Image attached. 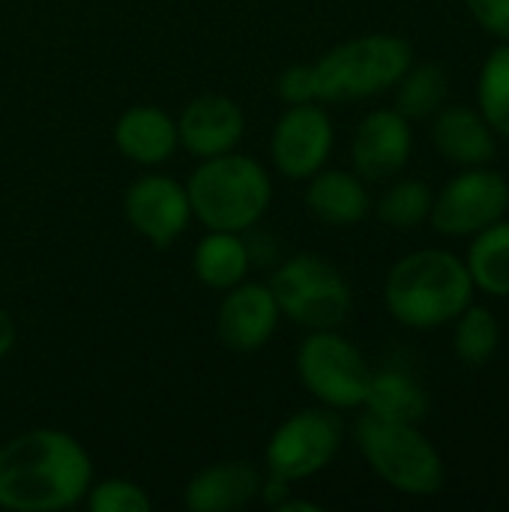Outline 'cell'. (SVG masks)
<instances>
[{"mask_svg": "<svg viewBox=\"0 0 509 512\" xmlns=\"http://www.w3.org/2000/svg\"><path fill=\"white\" fill-rule=\"evenodd\" d=\"M93 480L90 453L63 429H27L0 444V510H72Z\"/></svg>", "mask_w": 509, "mask_h": 512, "instance_id": "1", "label": "cell"}, {"mask_svg": "<svg viewBox=\"0 0 509 512\" xmlns=\"http://www.w3.org/2000/svg\"><path fill=\"white\" fill-rule=\"evenodd\" d=\"M465 261L447 249H420L399 258L384 279V306L408 330H438L474 303Z\"/></svg>", "mask_w": 509, "mask_h": 512, "instance_id": "2", "label": "cell"}, {"mask_svg": "<svg viewBox=\"0 0 509 512\" xmlns=\"http://www.w3.org/2000/svg\"><path fill=\"white\" fill-rule=\"evenodd\" d=\"M192 219L204 231H237L255 228L273 204L270 171L240 150L198 159L186 180Z\"/></svg>", "mask_w": 509, "mask_h": 512, "instance_id": "3", "label": "cell"}, {"mask_svg": "<svg viewBox=\"0 0 509 512\" xmlns=\"http://www.w3.org/2000/svg\"><path fill=\"white\" fill-rule=\"evenodd\" d=\"M411 63V42L393 33H366L339 42L312 63L318 78V102H360L387 93Z\"/></svg>", "mask_w": 509, "mask_h": 512, "instance_id": "4", "label": "cell"}, {"mask_svg": "<svg viewBox=\"0 0 509 512\" xmlns=\"http://www.w3.org/2000/svg\"><path fill=\"white\" fill-rule=\"evenodd\" d=\"M354 441L369 468L390 489L411 498H432L444 489V459L417 423H393L363 414L354 426Z\"/></svg>", "mask_w": 509, "mask_h": 512, "instance_id": "5", "label": "cell"}, {"mask_svg": "<svg viewBox=\"0 0 509 512\" xmlns=\"http://www.w3.org/2000/svg\"><path fill=\"white\" fill-rule=\"evenodd\" d=\"M267 285L276 294L282 318L294 321L303 330H339L354 309L348 279L339 273L336 264L312 252H297L285 258L273 270Z\"/></svg>", "mask_w": 509, "mask_h": 512, "instance_id": "6", "label": "cell"}, {"mask_svg": "<svg viewBox=\"0 0 509 512\" xmlns=\"http://www.w3.org/2000/svg\"><path fill=\"white\" fill-rule=\"evenodd\" d=\"M297 378L306 393L333 411L363 408L372 366L363 351L339 330H309L297 348Z\"/></svg>", "mask_w": 509, "mask_h": 512, "instance_id": "7", "label": "cell"}, {"mask_svg": "<svg viewBox=\"0 0 509 512\" xmlns=\"http://www.w3.org/2000/svg\"><path fill=\"white\" fill-rule=\"evenodd\" d=\"M345 426L333 408H303L285 417L267 447H264V474L285 483H303L327 471L342 450Z\"/></svg>", "mask_w": 509, "mask_h": 512, "instance_id": "8", "label": "cell"}, {"mask_svg": "<svg viewBox=\"0 0 509 512\" xmlns=\"http://www.w3.org/2000/svg\"><path fill=\"white\" fill-rule=\"evenodd\" d=\"M509 207L507 177L495 168L474 165L444 183L432 198L429 222L444 237H474L504 219Z\"/></svg>", "mask_w": 509, "mask_h": 512, "instance_id": "9", "label": "cell"}, {"mask_svg": "<svg viewBox=\"0 0 509 512\" xmlns=\"http://www.w3.org/2000/svg\"><path fill=\"white\" fill-rule=\"evenodd\" d=\"M123 216L129 228L147 243H153L156 249L177 243L192 225V204H189L186 183L162 171L141 174L138 180L129 183L123 195Z\"/></svg>", "mask_w": 509, "mask_h": 512, "instance_id": "10", "label": "cell"}, {"mask_svg": "<svg viewBox=\"0 0 509 512\" xmlns=\"http://www.w3.org/2000/svg\"><path fill=\"white\" fill-rule=\"evenodd\" d=\"M336 129L318 102L288 105L270 132V162L288 180H309L333 153Z\"/></svg>", "mask_w": 509, "mask_h": 512, "instance_id": "11", "label": "cell"}, {"mask_svg": "<svg viewBox=\"0 0 509 512\" xmlns=\"http://www.w3.org/2000/svg\"><path fill=\"white\" fill-rule=\"evenodd\" d=\"M282 309L267 282L243 279L222 291L216 309V336L231 354H258L279 330Z\"/></svg>", "mask_w": 509, "mask_h": 512, "instance_id": "12", "label": "cell"}, {"mask_svg": "<svg viewBox=\"0 0 509 512\" xmlns=\"http://www.w3.org/2000/svg\"><path fill=\"white\" fill-rule=\"evenodd\" d=\"M411 150H414L411 120L402 117L396 108H375L354 129L351 165L363 180L387 183L405 171Z\"/></svg>", "mask_w": 509, "mask_h": 512, "instance_id": "13", "label": "cell"}, {"mask_svg": "<svg viewBox=\"0 0 509 512\" xmlns=\"http://www.w3.org/2000/svg\"><path fill=\"white\" fill-rule=\"evenodd\" d=\"M180 150L192 159L222 156L240 147L246 135V114L237 99L225 93H201L177 117Z\"/></svg>", "mask_w": 509, "mask_h": 512, "instance_id": "14", "label": "cell"}, {"mask_svg": "<svg viewBox=\"0 0 509 512\" xmlns=\"http://www.w3.org/2000/svg\"><path fill=\"white\" fill-rule=\"evenodd\" d=\"M264 468L246 459H225L201 468L183 489L189 512H234L261 498Z\"/></svg>", "mask_w": 509, "mask_h": 512, "instance_id": "15", "label": "cell"}, {"mask_svg": "<svg viewBox=\"0 0 509 512\" xmlns=\"http://www.w3.org/2000/svg\"><path fill=\"white\" fill-rule=\"evenodd\" d=\"M111 141L123 159L141 168L165 165L180 150L177 117H171L159 105H132L114 120Z\"/></svg>", "mask_w": 509, "mask_h": 512, "instance_id": "16", "label": "cell"}, {"mask_svg": "<svg viewBox=\"0 0 509 512\" xmlns=\"http://www.w3.org/2000/svg\"><path fill=\"white\" fill-rule=\"evenodd\" d=\"M303 204H306V213L312 219H318L324 225H333V228L357 225L372 210L366 180L357 171H342V168L315 171L306 180Z\"/></svg>", "mask_w": 509, "mask_h": 512, "instance_id": "17", "label": "cell"}, {"mask_svg": "<svg viewBox=\"0 0 509 512\" xmlns=\"http://www.w3.org/2000/svg\"><path fill=\"white\" fill-rule=\"evenodd\" d=\"M432 144L444 159H450L462 168L489 165L495 159V150H498L495 132L486 123V117L480 111H471L462 105L441 108L435 114Z\"/></svg>", "mask_w": 509, "mask_h": 512, "instance_id": "18", "label": "cell"}, {"mask_svg": "<svg viewBox=\"0 0 509 512\" xmlns=\"http://www.w3.org/2000/svg\"><path fill=\"white\" fill-rule=\"evenodd\" d=\"M252 249L237 231H204L192 252V273L210 291H228L249 279Z\"/></svg>", "mask_w": 509, "mask_h": 512, "instance_id": "19", "label": "cell"}, {"mask_svg": "<svg viewBox=\"0 0 509 512\" xmlns=\"http://www.w3.org/2000/svg\"><path fill=\"white\" fill-rule=\"evenodd\" d=\"M363 408H366V414L381 417V420L420 426L423 417L429 414V396L411 375L384 369V372H372Z\"/></svg>", "mask_w": 509, "mask_h": 512, "instance_id": "20", "label": "cell"}, {"mask_svg": "<svg viewBox=\"0 0 509 512\" xmlns=\"http://www.w3.org/2000/svg\"><path fill=\"white\" fill-rule=\"evenodd\" d=\"M465 267L477 291L489 297H509V222L498 219L495 225L474 234Z\"/></svg>", "mask_w": 509, "mask_h": 512, "instance_id": "21", "label": "cell"}, {"mask_svg": "<svg viewBox=\"0 0 509 512\" xmlns=\"http://www.w3.org/2000/svg\"><path fill=\"white\" fill-rule=\"evenodd\" d=\"M396 102L393 108L408 120L435 117L444 108L450 93V72L441 63H411L405 75L396 81Z\"/></svg>", "mask_w": 509, "mask_h": 512, "instance_id": "22", "label": "cell"}, {"mask_svg": "<svg viewBox=\"0 0 509 512\" xmlns=\"http://www.w3.org/2000/svg\"><path fill=\"white\" fill-rule=\"evenodd\" d=\"M453 324H456V330H453L456 357L471 369L486 366L501 345V327H498V318L492 315V309L471 303Z\"/></svg>", "mask_w": 509, "mask_h": 512, "instance_id": "23", "label": "cell"}, {"mask_svg": "<svg viewBox=\"0 0 509 512\" xmlns=\"http://www.w3.org/2000/svg\"><path fill=\"white\" fill-rule=\"evenodd\" d=\"M477 105L495 135L509 138V42L492 48L480 69Z\"/></svg>", "mask_w": 509, "mask_h": 512, "instance_id": "24", "label": "cell"}, {"mask_svg": "<svg viewBox=\"0 0 509 512\" xmlns=\"http://www.w3.org/2000/svg\"><path fill=\"white\" fill-rule=\"evenodd\" d=\"M432 189L423 180H396L378 198V219L390 228H417L432 213Z\"/></svg>", "mask_w": 509, "mask_h": 512, "instance_id": "25", "label": "cell"}, {"mask_svg": "<svg viewBox=\"0 0 509 512\" xmlns=\"http://www.w3.org/2000/svg\"><path fill=\"white\" fill-rule=\"evenodd\" d=\"M84 507L90 512H150L153 510V498L147 495V489L135 480L126 477H105V480H93L84 501Z\"/></svg>", "mask_w": 509, "mask_h": 512, "instance_id": "26", "label": "cell"}, {"mask_svg": "<svg viewBox=\"0 0 509 512\" xmlns=\"http://www.w3.org/2000/svg\"><path fill=\"white\" fill-rule=\"evenodd\" d=\"M276 93L285 105H306L318 102V78L312 63H294L279 72L276 78Z\"/></svg>", "mask_w": 509, "mask_h": 512, "instance_id": "27", "label": "cell"}, {"mask_svg": "<svg viewBox=\"0 0 509 512\" xmlns=\"http://www.w3.org/2000/svg\"><path fill=\"white\" fill-rule=\"evenodd\" d=\"M465 6L486 33L509 42V0H465Z\"/></svg>", "mask_w": 509, "mask_h": 512, "instance_id": "28", "label": "cell"}, {"mask_svg": "<svg viewBox=\"0 0 509 512\" xmlns=\"http://www.w3.org/2000/svg\"><path fill=\"white\" fill-rule=\"evenodd\" d=\"M15 342H18V327H15V318L9 315V309H3V306H0V360L12 354Z\"/></svg>", "mask_w": 509, "mask_h": 512, "instance_id": "29", "label": "cell"}, {"mask_svg": "<svg viewBox=\"0 0 509 512\" xmlns=\"http://www.w3.org/2000/svg\"><path fill=\"white\" fill-rule=\"evenodd\" d=\"M276 512H321V504H315V501H300V498L291 495Z\"/></svg>", "mask_w": 509, "mask_h": 512, "instance_id": "30", "label": "cell"}, {"mask_svg": "<svg viewBox=\"0 0 509 512\" xmlns=\"http://www.w3.org/2000/svg\"><path fill=\"white\" fill-rule=\"evenodd\" d=\"M507 186H509V180H507Z\"/></svg>", "mask_w": 509, "mask_h": 512, "instance_id": "31", "label": "cell"}]
</instances>
